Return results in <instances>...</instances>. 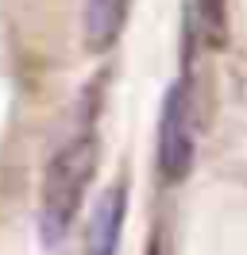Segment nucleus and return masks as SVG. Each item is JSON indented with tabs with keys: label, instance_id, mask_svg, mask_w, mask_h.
I'll return each instance as SVG.
<instances>
[{
	"label": "nucleus",
	"instance_id": "5",
	"mask_svg": "<svg viewBox=\"0 0 247 255\" xmlns=\"http://www.w3.org/2000/svg\"><path fill=\"white\" fill-rule=\"evenodd\" d=\"M193 16L205 47L220 50L228 43V0H193Z\"/></svg>",
	"mask_w": 247,
	"mask_h": 255
},
{
	"label": "nucleus",
	"instance_id": "2",
	"mask_svg": "<svg viewBox=\"0 0 247 255\" xmlns=\"http://www.w3.org/2000/svg\"><path fill=\"white\" fill-rule=\"evenodd\" d=\"M197 151V109H193V85L189 78L170 85L162 101V120H158V170L166 182H182L193 166Z\"/></svg>",
	"mask_w": 247,
	"mask_h": 255
},
{
	"label": "nucleus",
	"instance_id": "1",
	"mask_svg": "<svg viewBox=\"0 0 247 255\" xmlns=\"http://www.w3.org/2000/svg\"><path fill=\"white\" fill-rule=\"evenodd\" d=\"M97 174V135H74L43 170L39 186V240L46 248H58L70 224L77 217V205Z\"/></svg>",
	"mask_w": 247,
	"mask_h": 255
},
{
	"label": "nucleus",
	"instance_id": "3",
	"mask_svg": "<svg viewBox=\"0 0 247 255\" xmlns=\"http://www.w3.org/2000/svg\"><path fill=\"white\" fill-rule=\"evenodd\" d=\"M124 213H127V190L112 186V190L97 201L85 228V255H116L124 232Z\"/></svg>",
	"mask_w": 247,
	"mask_h": 255
},
{
	"label": "nucleus",
	"instance_id": "4",
	"mask_svg": "<svg viewBox=\"0 0 247 255\" xmlns=\"http://www.w3.org/2000/svg\"><path fill=\"white\" fill-rule=\"evenodd\" d=\"M127 8H131V0H85L81 31H85V47L93 54L108 50L120 39L124 23H127Z\"/></svg>",
	"mask_w": 247,
	"mask_h": 255
}]
</instances>
